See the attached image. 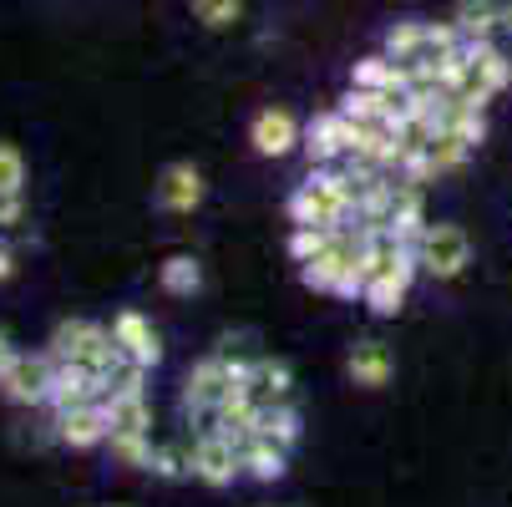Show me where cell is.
<instances>
[{"label":"cell","instance_id":"cell-31","mask_svg":"<svg viewBox=\"0 0 512 507\" xmlns=\"http://www.w3.org/2000/svg\"><path fill=\"white\" fill-rule=\"evenodd\" d=\"M330 239H335V229H295V234H289V254H295V259L305 264V259L325 254V249H330Z\"/></svg>","mask_w":512,"mask_h":507},{"label":"cell","instance_id":"cell-26","mask_svg":"<svg viewBox=\"0 0 512 507\" xmlns=\"http://www.w3.org/2000/svg\"><path fill=\"white\" fill-rule=\"evenodd\" d=\"M426 153H431V163H436V173H457L462 163H467V142L457 137V132H436L431 142H426Z\"/></svg>","mask_w":512,"mask_h":507},{"label":"cell","instance_id":"cell-21","mask_svg":"<svg viewBox=\"0 0 512 507\" xmlns=\"http://www.w3.org/2000/svg\"><path fill=\"white\" fill-rule=\"evenodd\" d=\"M158 284L168 289V295L188 300V295H198V289H203V269H198V259L173 254V259H163V264H158Z\"/></svg>","mask_w":512,"mask_h":507},{"label":"cell","instance_id":"cell-2","mask_svg":"<svg viewBox=\"0 0 512 507\" xmlns=\"http://www.w3.org/2000/svg\"><path fill=\"white\" fill-rule=\"evenodd\" d=\"M249 376H254V360H224V355L198 360L188 386H183V411L188 416H213V406L234 386H249Z\"/></svg>","mask_w":512,"mask_h":507},{"label":"cell","instance_id":"cell-27","mask_svg":"<svg viewBox=\"0 0 512 507\" xmlns=\"http://www.w3.org/2000/svg\"><path fill=\"white\" fill-rule=\"evenodd\" d=\"M193 21H203L208 31H229L234 21H244V0H193Z\"/></svg>","mask_w":512,"mask_h":507},{"label":"cell","instance_id":"cell-6","mask_svg":"<svg viewBox=\"0 0 512 507\" xmlns=\"http://www.w3.org/2000/svg\"><path fill=\"white\" fill-rule=\"evenodd\" d=\"M56 437L71 447V452H92L112 437V416L102 401H87V406H71V411H56Z\"/></svg>","mask_w":512,"mask_h":507},{"label":"cell","instance_id":"cell-32","mask_svg":"<svg viewBox=\"0 0 512 507\" xmlns=\"http://www.w3.org/2000/svg\"><path fill=\"white\" fill-rule=\"evenodd\" d=\"M153 472L173 482V477L193 472V452H178V447H158V452H153Z\"/></svg>","mask_w":512,"mask_h":507},{"label":"cell","instance_id":"cell-11","mask_svg":"<svg viewBox=\"0 0 512 507\" xmlns=\"http://www.w3.org/2000/svg\"><path fill=\"white\" fill-rule=\"evenodd\" d=\"M112 340L122 345V355L142 360V366H158V360H163V340H158L153 320L142 315V310H122V315L112 320Z\"/></svg>","mask_w":512,"mask_h":507},{"label":"cell","instance_id":"cell-24","mask_svg":"<svg viewBox=\"0 0 512 507\" xmlns=\"http://www.w3.org/2000/svg\"><path fill=\"white\" fill-rule=\"evenodd\" d=\"M386 56L396 61H421L426 56V21H396L386 31Z\"/></svg>","mask_w":512,"mask_h":507},{"label":"cell","instance_id":"cell-36","mask_svg":"<svg viewBox=\"0 0 512 507\" xmlns=\"http://www.w3.org/2000/svg\"><path fill=\"white\" fill-rule=\"evenodd\" d=\"M502 31L512 36V0H502Z\"/></svg>","mask_w":512,"mask_h":507},{"label":"cell","instance_id":"cell-20","mask_svg":"<svg viewBox=\"0 0 512 507\" xmlns=\"http://www.w3.org/2000/svg\"><path fill=\"white\" fill-rule=\"evenodd\" d=\"M244 472L254 482H279L289 472V452L279 442H269V437H249L244 442Z\"/></svg>","mask_w":512,"mask_h":507},{"label":"cell","instance_id":"cell-17","mask_svg":"<svg viewBox=\"0 0 512 507\" xmlns=\"http://www.w3.org/2000/svg\"><path fill=\"white\" fill-rule=\"evenodd\" d=\"M102 406H107V416H112V431H148V426H153L148 391H107Z\"/></svg>","mask_w":512,"mask_h":507},{"label":"cell","instance_id":"cell-7","mask_svg":"<svg viewBox=\"0 0 512 507\" xmlns=\"http://www.w3.org/2000/svg\"><path fill=\"white\" fill-rule=\"evenodd\" d=\"M107 376L102 371H92V366H77V360H61L56 366V376H51V406L56 411H71V406H87V401H102L107 396Z\"/></svg>","mask_w":512,"mask_h":507},{"label":"cell","instance_id":"cell-22","mask_svg":"<svg viewBox=\"0 0 512 507\" xmlns=\"http://www.w3.org/2000/svg\"><path fill=\"white\" fill-rule=\"evenodd\" d=\"M360 305L371 310L376 320H391V315H401V305H406V284H401V279H391V274H376L371 284H365Z\"/></svg>","mask_w":512,"mask_h":507},{"label":"cell","instance_id":"cell-12","mask_svg":"<svg viewBox=\"0 0 512 507\" xmlns=\"http://www.w3.org/2000/svg\"><path fill=\"white\" fill-rule=\"evenodd\" d=\"M350 87H371V92H391L401 97L411 87V61H396V56H360L350 66Z\"/></svg>","mask_w":512,"mask_h":507},{"label":"cell","instance_id":"cell-18","mask_svg":"<svg viewBox=\"0 0 512 507\" xmlns=\"http://www.w3.org/2000/svg\"><path fill=\"white\" fill-rule=\"evenodd\" d=\"M249 391L259 396V406H274V401H289L295 396V371L284 360H254V376H249Z\"/></svg>","mask_w":512,"mask_h":507},{"label":"cell","instance_id":"cell-34","mask_svg":"<svg viewBox=\"0 0 512 507\" xmlns=\"http://www.w3.org/2000/svg\"><path fill=\"white\" fill-rule=\"evenodd\" d=\"M16 274V249H6V244H0V284H6Z\"/></svg>","mask_w":512,"mask_h":507},{"label":"cell","instance_id":"cell-33","mask_svg":"<svg viewBox=\"0 0 512 507\" xmlns=\"http://www.w3.org/2000/svg\"><path fill=\"white\" fill-rule=\"evenodd\" d=\"M26 219V203H21V193H6L0 198V229H16Z\"/></svg>","mask_w":512,"mask_h":507},{"label":"cell","instance_id":"cell-16","mask_svg":"<svg viewBox=\"0 0 512 507\" xmlns=\"http://www.w3.org/2000/svg\"><path fill=\"white\" fill-rule=\"evenodd\" d=\"M452 21L467 41H492L502 31V0H457Z\"/></svg>","mask_w":512,"mask_h":507},{"label":"cell","instance_id":"cell-14","mask_svg":"<svg viewBox=\"0 0 512 507\" xmlns=\"http://www.w3.org/2000/svg\"><path fill=\"white\" fill-rule=\"evenodd\" d=\"M467 56H472V71H477V82L497 97L512 87V56L497 46V41H467Z\"/></svg>","mask_w":512,"mask_h":507},{"label":"cell","instance_id":"cell-29","mask_svg":"<svg viewBox=\"0 0 512 507\" xmlns=\"http://www.w3.org/2000/svg\"><path fill=\"white\" fill-rule=\"evenodd\" d=\"M452 132L467 142V148H482V142H487V117H482V107H457V117H452Z\"/></svg>","mask_w":512,"mask_h":507},{"label":"cell","instance_id":"cell-9","mask_svg":"<svg viewBox=\"0 0 512 507\" xmlns=\"http://www.w3.org/2000/svg\"><path fill=\"white\" fill-rule=\"evenodd\" d=\"M249 142H254V153H264V158H284V153H295L300 142H305V132H300L295 112L264 107V112L254 117V127H249Z\"/></svg>","mask_w":512,"mask_h":507},{"label":"cell","instance_id":"cell-19","mask_svg":"<svg viewBox=\"0 0 512 507\" xmlns=\"http://www.w3.org/2000/svg\"><path fill=\"white\" fill-rule=\"evenodd\" d=\"M391 213H396V178H376V183H365L355 193V224H391Z\"/></svg>","mask_w":512,"mask_h":507},{"label":"cell","instance_id":"cell-28","mask_svg":"<svg viewBox=\"0 0 512 507\" xmlns=\"http://www.w3.org/2000/svg\"><path fill=\"white\" fill-rule=\"evenodd\" d=\"M21 188H26V158L16 142H0V198L21 193Z\"/></svg>","mask_w":512,"mask_h":507},{"label":"cell","instance_id":"cell-4","mask_svg":"<svg viewBox=\"0 0 512 507\" xmlns=\"http://www.w3.org/2000/svg\"><path fill=\"white\" fill-rule=\"evenodd\" d=\"M51 376H56L51 355H16L11 366L0 371V396L16 401V406H41L51 396Z\"/></svg>","mask_w":512,"mask_h":507},{"label":"cell","instance_id":"cell-15","mask_svg":"<svg viewBox=\"0 0 512 507\" xmlns=\"http://www.w3.org/2000/svg\"><path fill=\"white\" fill-rule=\"evenodd\" d=\"M300 431H305V421H300L295 401H274V406H259V416H254V437H269V442H279L284 452L300 442Z\"/></svg>","mask_w":512,"mask_h":507},{"label":"cell","instance_id":"cell-13","mask_svg":"<svg viewBox=\"0 0 512 507\" xmlns=\"http://www.w3.org/2000/svg\"><path fill=\"white\" fill-rule=\"evenodd\" d=\"M391 371H396V360H391V350H386L381 340H360V345L350 350V381H355V386L376 391V386L391 381Z\"/></svg>","mask_w":512,"mask_h":507},{"label":"cell","instance_id":"cell-8","mask_svg":"<svg viewBox=\"0 0 512 507\" xmlns=\"http://www.w3.org/2000/svg\"><path fill=\"white\" fill-rule=\"evenodd\" d=\"M355 127H360V122H350L340 107H335V112H320V117L305 127V142H300V148H305V158H310V163H335V158H345V153H350Z\"/></svg>","mask_w":512,"mask_h":507},{"label":"cell","instance_id":"cell-30","mask_svg":"<svg viewBox=\"0 0 512 507\" xmlns=\"http://www.w3.org/2000/svg\"><path fill=\"white\" fill-rule=\"evenodd\" d=\"M467 36L457 31V21H426V56L436 61V56H447V51H457Z\"/></svg>","mask_w":512,"mask_h":507},{"label":"cell","instance_id":"cell-25","mask_svg":"<svg viewBox=\"0 0 512 507\" xmlns=\"http://www.w3.org/2000/svg\"><path fill=\"white\" fill-rule=\"evenodd\" d=\"M107 447H112V457H117L122 467H153V452H158L148 431H112Z\"/></svg>","mask_w":512,"mask_h":507},{"label":"cell","instance_id":"cell-23","mask_svg":"<svg viewBox=\"0 0 512 507\" xmlns=\"http://www.w3.org/2000/svg\"><path fill=\"white\" fill-rule=\"evenodd\" d=\"M391 107H396V97H391V92H371V87H350V92L340 97V112H345L350 122H386Z\"/></svg>","mask_w":512,"mask_h":507},{"label":"cell","instance_id":"cell-3","mask_svg":"<svg viewBox=\"0 0 512 507\" xmlns=\"http://www.w3.org/2000/svg\"><path fill=\"white\" fill-rule=\"evenodd\" d=\"M416 259H421V274H431V279H457L472 264V239L457 224H426Z\"/></svg>","mask_w":512,"mask_h":507},{"label":"cell","instance_id":"cell-10","mask_svg":"<svg viewBox=\"0 0 512 507\" xmlns=\"http://www.w3.org/2000/svg\"><path fill=\"white\" fill-rule=\"evenodd\" d=\"M203 193H208V183L193 163H168L163 178H158V208L163 213H193L203 203Z\"/></svg>","mask_w":512,"mask_h":507},{"label":"cell","instance_id":"cell-35","mask_svg":"<svg viewBox=\"0 0 512 507\" xmlns=\"http://www.w3.org/2000/svg\"><path fill=\"white\" fill-rule=\"evenodd\" d=\"M16 355H21V350L11 345V335H6V330H0V371H6V366H11V360H16Z\"/></svg>","mask_w":512,"mask_h":507},{"label":"cell","instance_id":"cell-5","mask_svg":"<svg viewBox=\"0 0 512 507\" xmlns=\"http://www.w3.org/2000/svg\"><path fill=\"white\" fill-rule=\"evenodd\" d=\"M239 472H244V447L229 442L224 431H203V437L193 442V477H198V482L229 487Z\"/></svg>","mask_w":512,"mask_h":507},{"label":"cell","instance_id":"cell-1","mask_svg":"<svg viewBox=\"0 0 512 507\" xmlns=\"http://www.w3.org/2000/svg\"><path fill=\"white\" fill-rule=\"evenodd\" d=\"M56 366L61 360H77V366H92V371H102L107 381H112V371L122 366V345L112 340V330L107 325H97V320H66V325H56V335H51V350H46Z\"/></svg>","mask_w":512,"mask_h":507}]
</instances>
